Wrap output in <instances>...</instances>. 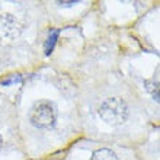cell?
<instances>
[{"label": "cell", "instance_id": "6da1fadb", "mask_svg": "<svg viewBox=\"0 0 160 160\" xmlns=\"http://www.w3.org/2000/svg\"><path fill=\"white\" fill-rule=\"evenodd\" d=\"M99 117L111 127H119L128 119L130 108L121 98H109L99 106Z\"/></svg>", "mask_w": 160, "mask_h": 160}, {"label": "cell", "instance_id": "7a4b0ae2", "mask_svg": "<svg viewBox=\"0 0 160 160\" xmlns=\"http://www.w3.org/2000/svg\"><path fill=\"white\" fill-rule=\"evenodd\" d=\"M29 121L37 128L47 130L57 121V108L51 101H38L35 102L29 111Z\"/></svg>", "mask_w": 160, "mask_h": 160}, {"label": "cell", "instance_id": "3957f363", "mask_svg": "<svg viewBox=\"0 0 160 160\" xmlns=\"http://www.w3.org/2000/svg\"><path fill=\"white\" fill-rule=\"evenodd\" d=\"M90 160H119V157L109 148H99L93 152Z\"/></svg>", "mask_w": 160, "mask_h": 160}, {"label": "cell", "instance_id": "277c9868", "mask_svg": "<svg viewBox=\"0 0 160 160\" xmlns=\"http://www.w3.org/2000/svg\"><path fill=\"white\" fill-rule=\"evenodd\" d=\"M58 35H60L58 29L50 31V35H48V38H47V41H45V45H44L47 55H50L51 52H52V50H54V47H55V42L58 39Z\"/></svg>", "mask_w": 160, "mask_h": 160}, {"label": "cell", "instance_id": "5b68a950", "mask_svg": "<svg viewBox=\"0 0 160 160\" xmlns=\"http://www.w3.org/2000/svg\"><path fill=\"white\" fill-rule=\"evenodd\" d=\"M144 88H146V90L152 95V98L154 101L159 102V82H157L156 79L144 80Z\"/></svg>", "mask_w": 160, "mask_h": 160}, {"label": "cell", "instance_id": "8992f818", "mask_svg": "<svg viewBox=\"0 0 160 160\" xmlns=\"http://www.w3.org/2000/svg\"><path fill=\"white\" fill-rule=\"evenodd\" d=\"M21 77L19 76H15V77H9V79H6V80H3V82H0V83L3 84V86H9V84H12V83H18V82H21Z\"/></svg>", "mask_w": 160, "mask_h": 160}, {"label": "cell", "instance_id": "52a82bcc", "mask_svg": "<svg viewBox=\"0 0 160 160\" xmlns=\"http://www.w3.org/2000/svg\"><path fill=\"white\" fill-rule=\"evenodd\" d=\"M80 2H58V6L60 8H72L74 4H79Z\"/></svg>", "mask_w": 160, "mask_h": 160}, {"label": "cell", "instance_id": "ba28073f", "mask_svg": "<svg viewBox=\"0 0 160 160\" xmlns=\"http://www.w3.org/2000/svg\"><path fill=\"white\" fill-rule=\"evenodd\" d=\"M2 146H3V138H2V135H0V148H2Z\"/></svg>", "mask_w": 160, "mask_h": 160}]
</instances>
